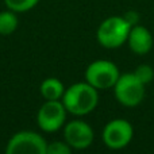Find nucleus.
Masks as SVG:
<instances>
[{"instance_id": "obj_1", "label": "nucleus", "mask_w": 154, "mask_h": 154, "mask_svg": "<svg viewBox=\"0 0 154 154\" xmlns=\"http://www.w3.org/2000/svg\"><path fill=\"white\" fill-rule=\"evenodd\" d=\"M99 101L97 89L88 82H77L65 89L62 104L68 112L82 116L96 108Z\"/></svg>"}, {"instance_id": "obj_2", "label": "nucleus", "mask_w": 154, "mask_h": 154, "mask_svg": "<svg viewBox=\"0 0 154 154\" xmlns=\"http://www.w3.org/2000/svg\"><path fill=\"white\" fill-rule=\"evenodd\" d=\"M131 26L123 16H109L100 23L96 32L97 41L107 49L122 46L127 41Z\"/></svg>"}, {"instance_id": "obj_3", "label": "nucleus", "mask_w": 154, "mask_h": 154, "mask_svg": "<svg viewBox=\"0 0 154 154\" xmlns=\"http://www.w3.org/2000/svg\"><path fill=\"white\" fill-rule=\"evenodd\" d=\"M114 89L115 97L126 107H137L145 97V84H142L134 73L119 76Z\"/></svg>"}, {"instance_id": "obj_4", "label": "nucleus", "mask_w": 154, "mask_h": 154, "mask_svg": "<svg viewBox=\"0 0 154 154\" xmlns=\"http://www.w3.org/2000/svg\"><path fill=\"white\" fill-rule=\"evenodd\" d=\"M119 69L111 61L99 60L95 61L85 70V80L96 89H108L116 84L119 79Z\"/></svg>"}, {"instance_id": "obj_5", "label": "nucleus", "mask_w": 154, "mask_h": 154, "mask_svg": "<svg viewBox=\"0 0 154 154\" xmlns=\"http://www.w3.org/2000/svg\"><path fill=\"white\" fill-rule=\"evenodd\" d=\"M48 143L42 135L34 131L14 134L5 147V154H46Z\"/></svg>"}, {"instance_id": "obj_6", "label": "nucleus", "mask_w": 154, "mask_h": 154, "mask_svg": "<svg viewBox=\"0 0 154 154\" xmlns=\"http://www.w3.org/2000/svg\"><path fill=\"white\" fill-rule=\"evenodd\" d=\"M66 108L58 100H46L37 114V122L41 130L54 133L64 126L66 119Z\"/></svg>"}, {"instance_id": "obj_7", "label": "nucleus", "mask_w": 154, "mask_h": 154, "mask_svg": "<svg viewBox=\"0 0 154 154\" xmlns=\"http://www.w3.org/2000/svg\"><path fill=\"white\" fill-rule=\"evenodd\" d=\"M133 126L125 119H114L103 130V141L109 149L119 150L126 147L133 139Z\"/></svg>"}, {"instance_id": "obj_8", "label": "nucleus", "mask_w": 154, "mask_h": 154, "mask_svg": "<svg viewBox=\"0 0 154 154\" xmlns=\"http://www.w3.org/2000/svg\"><path fill=\"white\" fill-rule=\"evenodd\" d=\"M65 142L77 150L87 149L93 142V130L82 120H72L64 128Z\"/></svg>"}, {"instance_id": "obj_9", "label": "nucleus", "mask_w": 154, "mask_h": 154, "mask_svg": "<svg viewBox=\"0 0 154 154\" xmlns=\"http://www.w3.org/2000/svg\"><path fill=\"white\" fill-rule=\"evenodd\" d=\"M128 46H130L131 51H134L135 54L143 56L147 54L153 48V35L150 34V31L143 26H133L130 30V34L127 38Z\"/></svg>"}, {"instance_id": "obj_10", "label": "nucleus", "mask_w": 154, "mask_h": 154, "mask_svg": "<svg viewBox=\"0 0 154 154\" xmlns=\"http://www.w3.org/2000/svg\"><path fill=\"white\" fill-rule=\"evenodd\" d=\"M64 84L56 77H49L41 84V95L46 100H58L64 96Z\"/></svg>"}, {"instance_id": "obj_11", "label": "nucleus", "mask_w": 154, "mask_h": 154, "mask_svg": "<svg viewBox=\"0 0 154 154\" xmlns=\"http://www.w3.org/2000/svg\"><path fill=\"white\" fill-rule=\"evenodd\" d=\"M18 16L16 12L11 10L2 11L0 12V34L2 35H10L18 29Z\"/></svg>"}, {"instance_id": "obj_12", "label": "nucleus", "mask_w": 154, "mask_h": 154, "mask_svg": "<svg viewBox=\"0 0 154 154\" xmlns=\"http://www.w3.org/2000/svg\"><path fill=\"white\" fill-rule=\"evenodd\" d=\"M39 3V0H4L8 10L14 12H26L30 11Z\"/></svg>"}, {"instance_id": "obj_13", "label": "nucleus", "mask_w": 154, "mask_h": 154, "mask_svg": "<svg viewBox=\"0 0 154 154\" xmlns=\"http://www.w3.org/2000/svg\"><path fill=\"white\" fill-rule=\"evenodd\" d=\"M134 75L137 76V79H138L142 84L146 85L154 79V69L150 66V65L143 64V65H139V66L137 68Z\"/></svg>"}, {"instance_id": "obj_14", "label": "nucleus", "mask_w": 154, "mask_h": 154, "mask_svg": "<svg viewBox=\"0 0 154 154\" xmlns=\"http://www.w3.org/2000/svg\"><path fill=\"white\" fill-rule=\"evenodd\" d=\"M46 154H72V147L66 142L54 141L51 143H48Z\"/></svg>"}, {"instance_id": "obj_15", "label": "nucleus", "mask_w": 154, "mask_h": 154, "mask_svg": "<svg viewBox=\"0 0 154 154\" xmlns=\"http://www.w3.org/2000/svg\"><path fill=\"white\" fill-rule=\"evenodd\" d=\"M123 18L127 20V23L130 24L131 27L137 26V24H138V20H139V16L135 11H128V12H126L125 15H123Z\"/></svg>"}]
</instances>
